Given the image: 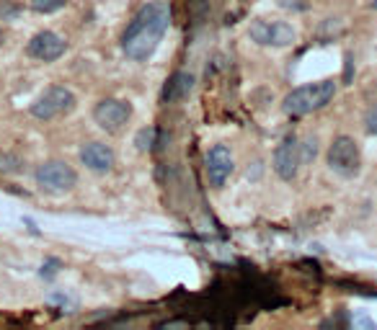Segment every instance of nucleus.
<instances>
[{"label":"nucleus","mask_w":377,"mask_h":330,"mask_svg":"<svg viewBox=\"0 0 377 330\" xmlns=\"http://www.w3.org/2000/svg\"><path fill=\"white\" fill-rule=\"evenodd\" d=\"M24 168V160L13 153H0V173L3 176H13L18 170Z\"/></svg>","instance_id":"4468645a"},{"label":"nucleus","mask_w":377,"mask_h":330,"mask_svg":"<svg viewBox=\"0 0 377 330\" xmlns=\"http://www.w3.org/2000/svg\"><path fill=\"white\" fill-rule=\"evenodd\" d=\"M251 39L261 47H290L297 39V31L284 21H269V18H258L249 29Z\"/></svg>","instance_id":"423d86ee"},{"label":"nucleus","mask_w":377,"mask_h":330,"mask_svg":"<svg viewBox=\"0 0 377 330\" xmlns=\"http://www.w3.org/2000/svg\"><path fill=\"white\" fill-rule=\"evenodd\" d=\"M18 16V6H13L10 0H6V3H0V18L3 21H10V18Z\"/></svg>","instance_id":"dca6fc26"},{"label":"nucleus","mask_w":377,"mask_h":330,"mask_svg":"<svg viewBox=\"0 0 377 330\" xmlns=\"http://www.w3.org/2000/svg\"><path fill=\"white\" fill-rule=\"evenodd\" d=\"M362 155H360V144L354 142L352 137L339 135L328 147V168L339 173V176L349 178L360 170Z\"/></svg>","instance_id":"39448f33"},{"label":"nucleus","mask_w":377,"mask_h":330,"mask_svg":"<svg viewBox=\"0 0 377 330\" xmlns=\"http://www.w3.org/2000/svg\"><path fill=\"white\" fill-rule=\"evenodd\" d=\"M132 117V103L121 98H101L96 103L94 119L103 132H119Z\"/></svg>","instance_id":"6e6552de"},{"label":"nucleus","mask_w":377,"mask_h":330,"mask_svg":"<svg viewBox=\"0 0 377 330\" xmlns=\"http://www.w3.org/2000/svg\"><path fill=\"white\" fill-rule=\"evenodd\" d=\"M272 165H274V173L282 178V181H295L297 173H300V168L305 165L300 140H297V137H284L282 142L276 144Z\"/></svg>","instance_id":"0eeeda50"},{"label":"nucleus","mask_w":377,"mask_h":330,"mask_svg":"<svg viewBox=\"0 0 377 330\" xmlns=\"http://www.w3.org/2000/svg\"><path fill=\"white\" fill-rule=\"evenodd\" d=\"M232 170H235L232 153L225 147V144H214L205 158V173H207V178H209V183H212L214 188H223L225 181L232 176Z\"/></svg>","instance_id":"9d476101"},{"label":"nucleus","mask_w":377,"mask_h":330,"mask_svg":"<svg viewBox=\"0 0 377 330\" xmlns=\"http://www.w3.org/2000/svg\"><path fill=\"white\" fill-rule=\"evenodd\" d=\"M75 93L65 85H52L47 88L34 103H31V117L39 121H52L57 117H65L75 109Z\"/></svg>","instance_id":"7ed1b4c3"},{"label":"nucleus","mask_w":377,"mask_h":330,"mask_svg":"<svg viewBox=\"0 0 377 330\" xmlns=\"http://www.w3.org/2000/svg\"><path fill=\"white\" fill-rule=\"evenodd\" d=\"M163 140H165V135L161 132V129L147 127V129H140L138 132L135 144H138L140 153H145V150H158V147H163Z\"/></svg>","instance_id":"ddd939ff"},{"label":"nucleus","mask_w":377,"mask_h":330,"mask_svg":"<svg viewBox=\"0 0 377 330\" xmlns=\"http://www.w3.org/2000/svg\"><path fill=\"white\" fill-rule=\"evenodd\" d=\"M77 183V173L73 165L62 160H47L36 168V186L47 194H68Z\"/></svg>","instance_id":"20e7f679"},{"label":"nucleus","mask_w":377,"mask_h":330,"mask_svg":"<svg viewBox=\"0 0 377 330\" xmlns=\"http://www.w3.org/2000/svg\"><path fill=\"white\" fill-rule=\"evenodd\" d=\"M57 266H60V261H47V266H42V276H47V279H52L54 273H57Z\"/></svg>","instance_id":"a211bd4d"},{"label":"nucleus","mask_w":377,"mask_h":330,"mask_svg":"<svg viewBox=\"0 0 377 330\" xmlns=\"http://www.w3.org/2000/svg\"><path fill=\"white\" fill-rule=\"evenodd\" d=\"M364 127H367L369 135L377 137V106H375V109H369L367 114H364Z\"/></svg>","instance_id":"f3484780"},{"label":"nucleus","mask_w":377,"mask_h":330,"mask_svg":"<svg viewBox=\"0 0 377 330\" xmlns=\"http://www.w3.org/2000/svg\"><path fill=\"white\" fill-rule=\"evenodd\" d=\"M65 50H68V42L54 31H39L26 44V54L39 59V62H54L65 54Z\"/></svg>","instance_id":"1a4fd4ad"},{"label":"nucleus","mask_w":377,"mask_h":330,"mask_svg":"<svg viewBox=\"0 0 377 330\" xmlns=\"http://www.w3.org/2000/svg\"><path fill=\"white\" fill-rule=\"evenodd\" d=\"M336 96V80H318V83H308L295 88L284 96L282 109L287 117H305L310 111H318L328 106L331 98Z\"/></svg>","instance_id":"f03ea898"},{"label":"nucleus","mask_w":377,"mask_h":330,"mask_svg":"<svg viewBox=\"0 0 377 330\" xmlns=\"http://www.w3.org/2000/svg\"><path fill=\"white\" fill-rule=\"evenodd\" d=\"M194 91V75L191 73H173L163 85V103H179L184 98H188V93Z\"/></svg>","instance_id":"f8f14e48"},{"label":"nucleus","mask_w":377,"mask_h":330,"mask_svg":"<svg viewBox=\"0 0 377 330\" xmlns=\"http://www.w3.org/2000/svg\"><path fill=\"white\" fill-rule=\"evenodd\" d=\"M372 8H375V10H377V0H372Z\"/></svg>","instance_id":"6ab92c4d"},{"label":"nucleus","mask_w":377,"mask_h":330,"mask_svg":"<svg viewBox=\"0 0 377 330\" xmlns=\"http://www.w3.org/2000/svg\"><path fill=\"white\" fill-rule=\"evenodd\" d=\"M68 6V0H31V8L36 13H54Z\"/></svg>","instance_id":"2eb2a0df"},{"label":"nucleus","mask_w":377,"mask_h":330,"mask_svg":"<svg viewBox=\"0 0 377 330\" xmlns=\"http://www.w3.org/2000/svg\"><path fill=\"white\" fill-rule=\"evenodd\" d=\"M171 26V8L163 0H153L145 3L142 8L132 16L127 29L121 31V50L129 59L135 62H145L155 54L161 39L165 36Z\"/></svg>","instance_id":"f257e3e1"},{"label":"nucleus","mask_w":377,"mask_h":330,"mask_svg":"<svg viewBox=\"0 0 377 330\" xmlns=\"http://www.w3.org/2000/svg\"><path fill=\"white\" fill-rule=\"evenodd\" d=\"M0 44H3V34H0Z\"/></svg>","instance_id":"aec40b11"},{"label":"nucleus","mask_w":377,"mask_h":330,"mask_svg":"<svg viewBox=\"0 0 377 330\" xmlns=\"http://www.w3.org/2000/svg\"><path fill=\"white\" fill-rule=\"evenodd\" d=\"M80 163L94 173H109L114 168V150L103 142H86L80 147Z\"/></svg>","instance_id":"9b49d317"}]
</instances>
